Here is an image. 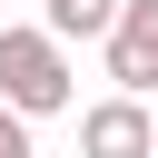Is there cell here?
Instances as JSON below:
<instances>
[{"instance_id": "obj_1", "label": "cell", "mask_w": 158, "mask_h": 158, "mask_svg": "<svg viewBox=\"0 0 158 158\" xmlns=\"http://www.w3.org/2000/svg\"><path fill=\"white\" fill-rule=\"evenodd\" d=\"M0 99L20 118H59L79 89H69V40L49 20H0Z\"/></svg>"}, {"instance_id": "obj_2", "label": "cell", "mask_w": 158, "mask_h": 158, "mask_svg": "<svg viewBox=\"0 0 158 158\" xmlns=\"http://www.w3.org/2000/svg\"><path fill=\"white\" fill-rule=\"evenodd\" d=\"M79 158H158V118L138 89H109L99 109H79Z\"/></svg>"}, {"instance_id": "obj_3", "label": "cell", "mask_w": 158, "mask_h": 158, "mask_svg": "<svg viewBox=\"0 0 158 158\" xmlns=\"http://www.w3.org/2000/svg\"><path fill=\"white\" fill-rule=\"evenodd\" d=\"M99 49H109V79L148 99V89H158V0H118V20H109Z\"/></svg>"}, {"instance_id": "obj_4", "label": "cell", "mask_w": 158, "mask_h": 158, "mask_svg": "<svg viewBox=\"0 0 158 158\" xmlns=\"http://www.w3.org/2000/svg\"><path fill=\"white\" fill-rule=\"evenodd\" d=\"M40 20H49L59 40H109V20H118V0H40Z\"/></svg>"}, {"instance_id": "obj_5", "label": "cell", "mask_w": 158, "mask_h": 158, "mask_svg": "<svg viewBox=\"0 0 158 158\" xmlns=\"http://www.w3.org/2000/svg\"><path fill=\"white\" fill-rule=\"evenodd\" d=\"M0 158H40V148H30V118H20L10 99H0Z\"/></svg>"}]
</instances>
